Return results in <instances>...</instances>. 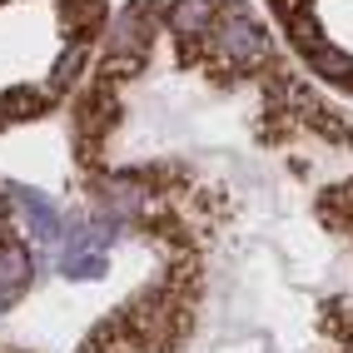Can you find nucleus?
<instances>
[{
    "mask_svg": "<svg viewBox=\"0 0 353 353\" xmlns=\"http://www.w3.org/2000/svg\"><path fill=\"white\" fill-rule=\"evenodd\" d=\"M214 35H219L224 65H264L269 60V35L244 6H224L214 20Z\"/></svg>",
    "mask_w": 353,
    "mask_h": 353,
    "instance_id": "f257e3e1",
    "label": "nucleus"
}]
</instances>
